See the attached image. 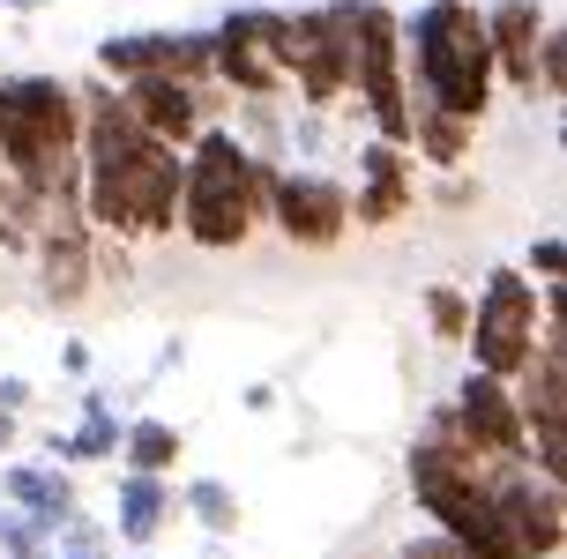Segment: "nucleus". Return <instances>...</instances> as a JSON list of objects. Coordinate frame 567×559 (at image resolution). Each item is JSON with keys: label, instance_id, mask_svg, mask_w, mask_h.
Listing matches in <instances>:
<instances>
[{"label": "nucleus", "instance_id": "f257e3e1", "mask_svg": "<svg viewBox=\"0 0 567 559\" xmlns=\"http://www.w3.org/2000/svg\"><path fill=\"white\" fill-rule=\"evenodd\" d=\"M83 105V224L97 239H165L179 224V157L172 142H150L113 83H75Z\"/></svg>", "mask_w": 567, "mask_h": 559}, {"label": "nucleus", "instance_id": "f03ea898", "mask_svg": "<svg viewBox=\"0 0 567 559\" xmlns=\"http://www.w3.org/2000/svg\"><path fill=\"white\" fill-rule=\"evenodd\" d=\"M83 105H75V83L60 75H0V179L23 187V195L68 201L83 195ZM83 209V201H75Z\"/></svg>", "mask_w": 567, "mask_h": 559}, {"label": "nucleus", "instance_id": "7ed1b4c3", "mask_svg": "<svg viewBox=\"0 0 567 559\" xmlns=\"http://www.w3.org/2000/svg\"><path fill=\"white\" fill-rule=\"evenodd\" d=\"M269 157L231 127H202L179 157V231L209 253H231L255 239L261 201H269Z\"/></svg>", "mask_w": 567, "mask_h": 559}, {"label": "nucleus", "instance_id": "20e7f679", "mask_svg": "<svg viewBox=\"0 0 567 559\" xmlns=\"http://www.w3.org/2000/svg\"><path fill=\"white\" fill-rule=\"evenodd\" d=\"M403 83L433 112H455L471 127L485 120V105H493V45H485V15L471 0H425L403 23Z\"/></svg>", "mask_w": 567, "mask_h": 559}, {"label": "nucleus", "instance_id": "39448f33", "mask_svg": "<svg viewBox=\"0 0 567 559\" xmlns=\"http://www.w3.org/2000/svg\"><path fill=\"white\" fill-rule=\"evenodd\" d=\"M351 97L367 105L381 142H411V83H403V15L389 0H351Z\"/></svg>", "mask_w": 567, "mask_h": 559}, {"label": "nucleus", "instance_id": "423d86ee", "mask_svg": "<svg viewBox=\"0 0 567 559\" xmlns=\"http://www.w3.org/2000/svg\"><path fill=\"white\" fill-rule=\"evenodd\" d=\"M284 90H299L307 112H329L351 97V0H321L284 15Z\"/></svg>", "mask_w": 567, "mask_h": 559}, {"label": "nucleus", "instance_id": "0eeeda50", "mask_svg": "<svg viewBox=\"0 0 567 559\" xmlns=\"http://www.w3.org/2000/svg\"><path fill=\"white\" fill-rule=\"evenodd\" d=\"M471 373H493V381H515L530 351H538V291L523 269H493L478 283V299H471Z\"/></svg>", "mask_w": 567, "mask_h": 559}, {"label": "nucleus", "instance_id": "6e6552de", "mask_svg": "<svg viewBox=\"0 0 567 559\" xmlns=\"http://www.w3.org/2000/svg\"><path fill=\"white\" fill-rule=\"evenodd\" d=\"M284 8H231L225 23L209 30V75L231 83L239 97H284Z\"/></svg>", "mask_w": 567, "mask_h": 559}, {"label": "nucleus", "instance_id": "1a4fd4ad", "mask_svg": "<svg viewBox=\"0 0 567 559\" xmlns=\"http://www.w3.org/2000/svg\"><path fill=\"white\" fill-rule=\"evenodd\" d=\"M261 217L277 224L291 247L329 253V247H343V231H351V195H343L329 172H269Z\"/></svg>", "mask_w": 567, "mask_h": 559}, {"label": "nucleus", "instance_id": "9d476101", "mask_svg": "<svg viewBox=\"0 0 567 559\" xmlns=\"http://www.w3.org/2000/svg\"><path fill=\"white\" fill-rule=\"evenodd\" d=\"M485 485H493V507L508 522L515 552L523 559H560L567 545V507H560V485L538 477L530 463H485Z\"/></svg>", "mask_w": 567, "mask_h": 559}, {"label": "nucleus", "instance_id": "9b49d317", "mask_svg": "<svg viewBox=\"0 0 567 559\" xmlns=\"http://www.w3.org/2000/svg\"><path fill=\"white\" fill-rule=\"evenodd\" d=\"M449 433L478 463H530V433H523V411H515V389L493 381V373H463V389L449 403Z\"/></svg>", "mask_w": 567, "mask_h": 559}, {"label": "nucleus", "instance_id": "f8f14e48", "mask_svg": "<svg viewBox=\"0 0 567 559\" xmlns=\"http://www.w3.org/2000/svg\"><path fill=\"white\" fill-rule=\"evenodd\" d=\"M97 75H179V83H209V30H127L97 45Z\"/></svg>", "mask_w": 567, "mask_h": 559}, {"label": "nucleus", "instance_id": "ddd939ff", "mask_svg": "<svg viewBox=\"0 0 567 559\" xmlns=\"http://www.w3.org/2000/svg\"><path fill=\"white\" fill-rule=\"evenodd\" d=\"M38 277H45V299L53 307H83L90 277H97V231L83 224V209L68 201V209H53V217L38 224Z\"/></svg>", "mask_w": 567, "mask_h": 559}, {"label": "nucleus", "instance_id": "4468645a", "mask_svg": "<svg viewBox=\"0 0 567 559\" xmlns=\"http://www.w3.org/2000/svg\"><path fill=\"white\" fill-rule=\"evenodd\" d=\"M120 105L135 112V127L150 142L187 149V142L202 135V105H209V90L179 83V75H127V83H120Z\"/></svg>", "mask_w": 567, "mask_h": 559}, {"label": "nucleus", "instance_id": "2eb2a0df", "mask_svg": "<svg viewBox=\"0 0 567 559\" xmlns=\"http://www.w3.org/2000/svg\"><path fill=\"white\" fill-rule=\"evenodd\" d=\"M419 209V172L403 157V142H359V201H351V224H403Z\"/></svg>", "mask_w": 567, "mask_h": 559}, {"label": "nucleus", "instance_id": "dca6fc26", "mask_svg": "<svg viewBox=\"0 0 567 559\" xmlns=\"http://www.w3.org/2000/svg\"><path fill=\"white\" fill-rule=\"evenodd\" d=\"M478 15H485V45H493V75H508L523 97H538L530 60H538L545 8H538V0H493V8H478Z\"/></svg>", "mask_w": 567, "mask_h": 559}, {"label": "nucleus", "instance_id": "f3484780", "mask_svg": "<svg viewBox=\"0 0 567 559\" xmlns=\"http://www.w3.org/2000/svg\"><path fill=\"white\" fill-rule=\"evenodd\" d=\"M0 500L8 507H23L30 522H45V530H53V522H68V515H75V477L60 470H45V463H8V470H0Z\"/></svg>", "mask_w": 567, "mask_h": 559}, {"label": "nucleus", "instance_id": "a211bd4d", "mask_svg": "<svg viewBox=\"0 0 567 559\" xmlns=\"http://www.w3.org/2000/svg\"><path fill=\"white\" fill-rule=\"evenodd\" d=\"M172 515V485L150 470H120V500H113V530L127 552H150L157 545V530H165Z\"/></svg>", "mask_w": 567, "mask_h": 559}, {"label": "nucleus", "instance_id": "6ab92c4d", "mask_svg": "<svg viewBox=\"0 0 567 559\" xmlns=\"http://www.w3.org/2000/svg\"><path fill=\"white\" fill-rule=\"evenodd\" d=\"M411 142H419V157L433 172H463V165H471V149H478V127H471V120H455V112L411 105Z\"/></svg>", "mask_w": 567, "mask_h": 559}, {"label": "nucleus", "instance_id": "aec40b11", "mask_svg": "<svg viewBox=\"0 0 567 559\" xmlns=\"http://www.w3.org/2000/svg\"><path fill=\"white\" fill-rule=\"evenodd\" d=\"M53 455H60V463H105V455H120L113 395L83 389V425H75V433H53Z\"/></svg>", "mask_w": 567, "mask_h": 559}, {"label": "nucleus", "instance_id": "412c9836", "mask_svg": "<svg viewBox=\"0 0 567 559\" xmlns=\"http://www.w3.org/2000/svg\"><path fill=\"white\" fill-rule=\"evenodd\" d=\"M120 455H127V470L165 477L172 463H179V425H165V418H127V425H120Z\"/></svg>", "mask_w": 567, "mask_h": 559}, {"label": "nucleus", "instance_id": "4be33fe9", "mask_svg": "<svg viewBox=\"0 0 567 559\" xmlns=\"http://www.w3.org/2000/svg\"><path fill=\"white\" fill-rule=\"evenodd\" d=\"M179 507H187L209 537H231V530H239V493H231L225 477H195V485H179Z\"/></svg>", "mask_w": 567, "mask_h": 559}, {"label": "nucleus", "instance_id": "5701e85b", "mask_svg": "<svg viewBox=\"0 0 567 559\" xmlns=\"http://www.w3.org/2000/svg\"><path fill=\"white\" fill-rule=\"evenodd\" d=\"M425 321H433L441 343H463V329H471V299H463L455 283H425Z\"/></svg>", "mask_w": 567, "mask_h": 559}, {"label": "nucleus", "instance_id": "b1692460", "mask_svg": "<svg viewBox=\"0 0 567 559\" xmlns=\"http://www.w3.org/2000/svg\"><path fill=\"white\" fill-rule=\"evenodd\" d=\"M530 83H538V97H560V90H567V38H560V23H545V30H538Z\"/></svg>", "mask_w": 567, "mask_h": 559}, {"label": "nucleus", "instance_id": "393cba45", "mask_svg": "<svg viewBox=\"0 0 567 559\" xmlns=\"http://www.w3.org/2000/svg\"><path fill=\"white\" fill-rule=\"evenodd\" d=\"M45 552H53V530L45 522H30L23 507L0 515V559H45Z\"/></svg>", "mask_w": 567, "mask_h": 559}, {"label": "nucleus", "instance_id": "a878e982", "mask_svg": "<svg viewBox=\"0 0 567 559\" xmlns=\"http://www.w3.org/2000/svg\"><path fill=\"white\" fill-rule=\"evenodd\" d=\"M530 269H538L545 283H553V277H560V269H567V239H560V231H545L538 247H530Z\"/></svg>", "mask_w": 567, "mask_h": 559}, {"label": "nucleus", "instance_id": "bb28decb", "mask_svg": "<svg viewBox=\"0 0 567 559\" xmlns=\"http://www.w3.org/2000/svg\"><path fill=\"white\" fill-rule=\"evenodd\" d=\"M396 559H471L463 545H449V537L433 530V537H411V545H396Z\"/></svg>", "mask_w": 567, "mask_h": 559}, {"label": "nucleus", "instance_id": "cd10ccee", "mask_svg": "<svg viewBox=\"0 0 567 559\" xmlns=\"http://www.w3.org/2000/svg\"><path fill=\"white\" fill-rule=\"evenodd\" d=\"M30 403V381L23 373H0V411H23Z\"/></svg>", "mask_w": 567, "mask_h": 559}, {"label": "nucleus", "instance_id": "c85d7f7f", "mask_svg": "<svg viewBox=\"0 0 567 559\" xmlns=\"http://www.w3.org/2000/svg\"><path fill=\"white\" fill-rule=\"evenodd\" d=\"M16 447V411H0V455Z\"/></svg>", "mask_w": 567, "mask_h": 559}, {"label": "nucleus", "instance_id": "c756f323", "mask_svg": "<svg viewBox=\"0 0 567 559\" xmlns=\"http://www.w3.org/2000/svg\"><path fill=\"white\" fill-rule=\"evenodd\" d=\"M0 8H8V15H30V8H45V0H0Z\"/></svg>", "mask_w": 567, "mask_h": 559}, {"label": "nucleus", "instance_id": "7c9ffc66", "mask_svg": "<svg viewBox=\"0 0 567 559\" xmlns=\"http://www.w3.org/2000/svg\"><path fill=\"white\" fill-rule=\"evenodd\" d=\"M127 559H150V552H127Z\"/></svg>", "mask_w": 567, "mask_h": 559}, {"label": "nucleus", "instance_id": "2f4dec72", "mask_svg": "<svg viewBox=\"0 0 567 559\" xmlns=\"http://www.w3.org/2000/svg\"><path fill=\"white\" fill-rule=\"evenodd\" d=\"M202 559H217V552H202Z\"/></svg>", "mask_w": 567, "mask_h": 559}]
</instances>
